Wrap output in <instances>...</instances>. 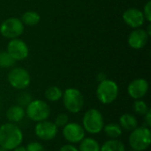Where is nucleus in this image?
I'll return each mask as SVG.
<instances>
[{"instance_id": "cd10ccee", "label": "nucleus", "mask_w": 151, "mask_h": 151, "mask_svg": "<svg viewBox=\"0 0 151 151\" xmlns=\"http://www.w3.org/2000/svg\"><path fill=\"white\" fill-rule=\"evenodd\" d=\"M58 151H79V150L73 144L69 143V144H65L62 146Z\"/></svg>"}, {"instance_id": "5701e85b", "label": "nucleus", "mask_w": 151, "mask_h": 151, "mask_svg": "<svg viewBox=\"0 0 151 151\" xmlns=\"http://www.w3.org/2000/svg\"><path fill=\"white\" fill-rule=\"evenodd\" d=\"M149 110H150V109H149L148 104H147L144 101H142V100H141V99L136 100V101L134 102V112H135L136 114H138V115L144 116V115L148 112Z\"/></svg>"}, {"instance_id": "c756f323", "label": "nucleus", "mask_w": 151, "mask_h": 151, "mask_svg": "<svg viewBox=\"0 0 151 151\" xmlns=\"http://www.w3.org/2000/svg\"><path fill=\"white\" fill-rule=\"evenodd\" d=\"M107 78H106V75H105V73H100L99 74H98V76H97V80L99 81H104V80H106Z\"/></svg>"}, {"instance_id": "9d476101", "label": "nucleus", "mask_w": 151, "mask_h": 151, "mask_svg": "<svg viewBox=\"0 0 151 151\" xmlns=\"http://www.w3.org/2000/svg\"><path fill=\"white\" fill-rule=\"evenodd\" d=\"M58 128L54 122L49 121L48 119L37 122L35 127V135L42 141L49 142L53 140L58 134Z\"/></svg>"}, {"instance_id": "39448f33", "label": "nucleus", "mask_w": 151, "mask_h": 151, "mask_svg": "<svg viewBox=\"0 0 151 151\" xmlns=\"http://www.w3.org/2000/svg\"><path fill=\"white\" fill-rule=\"evenodd\" d=\"M119 96V86L111 80H104L100 81L96 88V97L103 104H110L113 103Z\"/></svg>"}, {"instance_id": "412c9836", "label": "nucleus", "mask_w": 151, "mask_h": 151, "mask_svg": "<svg viewBox=\"0 0 151 151\" xmlns=\"http://www.w3.org/2000/svg\"><path fill=\"white\" fill-rule=\"evenodd\" d=\"M40 19L41 18L38 12L34 11H27L22 15L20 20L23 24H26L27 26H35L39 23Z\"/></svg>"}, {"instance_id": "6ab92c4d", "label": "nucleus", "mask_w": 151, "mask_h": 151, "mask_svg": "<svg viewBox=\"0 0 151 151\" xmlns=\"http://www.w3.org/2000/svg\"><path fill=\"white\" fill-rule=\"evenodd\" d=\"M100 144L91 137H85L79 145V151H100Z\"/></svg>"}, {"instance_id": "f8f14e48", "label": "nucleus", "mask_w": 151, "mask_h": 151, "mask_svg": "<svg viewBox=\"0 0 151 151\" xmlns=\"http://www.w3.org/2000/svg\"><path fill=\"white\" fill-rule=\"evenodd\" d=\"M149 91V83L146 80L139 78L134 80L127 87V93L128 95L135 99H142L146 96Z\"/></svg>"}, {"instance_id": "4be33fe9", "label": "nucleus", "mask_w": 151, "mask_h": 151, "mask_svg": "<svg viewBox=\"0 0 151 151\" xmlns=\"http://www.w3.org/2000/svg\"><path fill=\"white\" fill-rule=\"evenodd\" d=\"M15 60L7 51H0V67L9 68L14 65Z\"/></svg>"}, {"instance_id": "b1692460", "label": "nucleus", "mask_w": 151, "mask_h": 151, "mask_svg": "<svg viewBox=\"0 0 151 151\" xmlns=\"http://www.w3.org/2000/svg\"><path fill=\"white\" fill-rule=\"evenodd\" d=\"M33 100L32 96L27 92H23L21 94L19 95L18 98H17V102H18V105L21 106V107H27L28 105V104Z\"/></svg>"}, {"instance_id": "a878e982", "label": "nucleus", "mask_w": 151, "mask_h": 151, "mask_svg": "<svg viewBox=\"0 0 151 151\" xmlns=\"http://www.w3.org/2000/svg\"><path fill=\"white\" fill-rule=\"evenodd\" d=\"M27 151H46L42 144L37 142H32L28 143L26 147Z\"/></svg>"}, {"instance_id": "20e7f679", "label": "nucleus", "mask_w": 151, "mask_h": 151, "mask_svg": "<svg viewBox=\"0 0 151 151\" xmlns=\"http://www.w3.org/2000/svg\"><path fill=\"white\" fill-rule=\"evenodd\" d=\"M27 117L35 122L46 120L50 116V107L43 100H32L25 110Z\"/></svg>"}, {"instance_id": "ddd939ff", "label": "nucleus", "mask_w": 151, "mask_h": 151, "mask_svg": "<svg viewBox=\"0 0 151 151\" xmlns=\"http://www.w3.org/2000/svg\"><path fill=\"white\" fill-rule=\"evenodd\" d=\"M123 19L129 27L138 28L143 25L145 18L142 12L140 10L136 8H130L123 13Z\"/></svg>"}, {"instance_id": "dca6fc26", "label": "nucleus", "mask_w": 151, "mask_h": 151, "mask_svg": "<svg viewBox=\"0 0 151 151\" xmlns=\"http://www.w3.org/2000/svg\"><path fill=\"white\" fill-rule=\"evenodd\" d=\"M119 126L123 130L132 132L138 127V120L134 115L130 113H125L119 118Z\"/></svg>"}, {"instance_id": "6e6552de", "label": "nucleus", "mask_w": 151, "mask_h": 151, "mask_svg": "<svg viewBox=\"0 0 151 151\" xmlns=\"http://www.w3.org/2000/svg\"><path fill=\"white\" fill-rule=\"evenodd\" d=\"M24 32V24L19 19L9 18L0 26L1 35L8 39H16Z\"/></svg>"}, {"instance_id": "7c9ffc66", "label": "nucleus", "mask_w": 151, "mask_h": 151, "mask_svg": "<svg viewBox=\"0 0 151 151\" xmlns=\"http://www.w3.org/2000/svg\"><path fill=\"white\" fill-rule=\"evenodd\" d=\"M12 151H27L26 150V147H24V146H18V147H16L15 149H13Z\"/></svg>"}, {"instance_id": "1a4fd4ad", "label": "nucleus", "mask_w": 151, "mask_h": 151, "mask_svg": "<svg viewBox=\"0 0 151 151\" xmlns=\"http://www.w3.org/2000/svg\"><path fill=\"white\" fill-rule=\"evenodd\" d=\"M63 137L71 144L80 143L86 135L83 127L76 122H68L62 130Z\"/></svg>"}, {"instance_id": "aec40b11", "label": "nucleus", "mask_w": 151, "mask_h": 151, "mask_svg": "<svg viewBox=\"0 0 151 151\" xmlns=\"http://www.w3.org/2000/svg\"><path fill=\"white\" fill-rule=\"evenodd\" d=\"M62 96H63L62 90L57 86L49 87L44 92L45 98L50 102H58L62 98Z\"/></svg>"}, {"instance_id": "f3484780", "label": "nucleus", "mask_w": 151, "mask_h": 151, "mask_svg": "<svg viewBox=\"0 0 151 151\" xmlns=\"http://www.w3.org/2000/svg\"><path fill=\"white\" fill-rule=\"evenodd\" d=\"M103 130L106 134V136L109 137L110 139H118L119 137L121 136L123 132V129L121 128L119 124L113 123V122L104 126Z\"/></svg>"}, {"instance_id": "9b49d317", "label": "nucleus", "mask_w": 151, "mask_h": 151, "mask_svg": "<svg viewBox=\"0 0 151 151\" xmlns=\"http://www.w3.org/2000/svg\"><path fill=\"white\" fill-rule=\"evenodd\" d=\"M15 61H20L28 56V48L26 42L20 39H12L7 45L6 50Z\"/></svg>"}, {"instance_id": "c85d7f7f", "label": "nucleus", "mask_w": 151, "mask_h": 151, "mask_svg": "<svg viewBox=\"0 0 151 151\" xmlns=\"http://www.w3.org/2000/svg\"><path fill=\"white\" fill-rule=\"evenodd\" d=\"M144 122L147 127H151V111L150 110L148 111V112L144 115Z\"/></svg>"}, {"instance_id": "f257e3e1", "label": "nucleus", "mask_w": 151, "mask_h": 151, "mask_svg": "<svg viewBox=\"0 0 151 151\" xmlns=\"http://www.w3.org/2000/svg\"><path fill=\"white\" fill-rule=\"evenodd\" d=\"M23 133L14 123H5L0 127V146L7 150H12L21 145Z\"/></svg>"}, {"instance_id": "7ed1b4c3", "label": "nucleus", "mask_w": 151, "mask_h": 151, "mask_svg": "<svg viewBox=\"0 0 151 151\" xmlns=\"http://www.w3.org/2000/svg\"><path fill=\"white\" fill-rule=\"evenodd\" d=\"M104 120L103 114L97 109L88 110L82 118V127L85 132L91 134H97L103 131Z\"/></svg>"}, {"instance_id": "2eb2a0df", "label": "nucleus", "mask_w": 151, "mask_h": 151, "mask_svg": "<svg viewBox=\"0 0 151 151\" xmlns=\"http://www.w3.org/2000/svg\"><path fill=\"white\" fill-rule=\"evenodd\" d=\"M26 115L25 110L19 105H12L6 111V118L11 123H18L21 121Z\"/></svg>"}, {"instance_id": "4468645a", "label": "nucleus", "mask_w": 151, "mask_h": 151, "mask_svg": "<svg viewBox=\"0 0 151 151\" xmlns=\"http://www.w3.org/2000/svg\"><path fill=\"white\" fill-rule=\"evenodd\" d=\"M149 35L147 31L141 28L134 29L128 36V44L134 50L142 49L148 42Z\"/></svg>"}, {"instance_id": "f03ea898", "label": "nucleus", "mask_w": 151, "mask_h": 151, "mask_svg": "<svg viewBox=\"0 0 151 151\" xmlns=\"http://www.w3.org/2000/svg\"><path fill=\"white\" fill-rule=\"evenodd\" d=\"M128 143L134 150H146L151 143V132L150 127H147L146 126L137 127L134 130L130 132Z\"/></svg>"}, {"instance_id": "473e14b6", "label": "nucleus", "mask_w": 151, "mask_h": 151, "mask_svg": "<svg viewBox=\"0 0 151 151\" xmlns=\"http://www.w3.org/2000/svg\"><path fill=\"white\" fill-rule=\"evenodd\" d=\"M129 151H137V150H129Z\"/></svg>"}, {"instance_id": "393cba45", "label": "nucleus", "mask_w": 151, "mask_h": 151, "mask_svg": "<svg viewBox=\"0 0 151 151\" xmlns=\"http://www.w3.org/2000/svg\"><path fill=\"white\" fill-rule=\"evenodd\" d=\"M69 122V117L67 114L65 113H59L54 121V124L58 127V128L59 127H64L67 123Z\"/></svg>"}, {"instance_id": "423d86ee", "label": "nucleus", "mask_w": 151, "mask_h": 151, "mask_svg": "<svg viewBox=\"0 0 151 151\" xmlns=\"http://www.w3.org/2000/svg\"><path fill=\"white\" fill-rule=\"evenodd\" d=\"M63 104L67 111L71 113L80 112L84 106V97L81 92L73 88H70L63 92Z\"/></svg>"}, {"instance_id": "2f4dec72", "label": "nucleus", "mask_w": 151, "mask_h": 151, "mask_svg": "<svg viewBox=\"0 0 151 151\" xmlns=\"http://www.w3.org/2000/svg\"><path fill=\"white\" fill-rule=\"evenodd\" d=\"M0 151H8L7 150H5L4 148H3V147H1L0 146Z\"/></svg>"}, {"instance_id": "0eeeda50", "label": "nucleus", "mask_w": 151, "mask_h": 151, "mask_svg": "<svg viewBox=\"0 0 151 151\" xmlns=\"http://www.w3.org/2000/svg\"><path fill=\"white\" fill-rule=\"evenodd\" d=\"M7 80L12 88L22 90L29 86L31 82V76L26 69L22 67H16L9 72Z\"/></svg>"}, {"instance_id": "bb28decb", "label": "nucleus", "mask_w": 151, "mask_h": 151, "mask_svg": "<svg viewBox=\"0 0 151 151\" xmlns=\"http://www.w3.org/2000/svg\"><path fill=\"white\" fill-rule=\"evenodd\" d=\"M143 15L145 19H147V21L150 22L151 20V1H149L145 6H144V11H143Z\"/></svg>"}, {"instance_id": "a211bd4d", "label": "nucleus", "mask_w": 151, "mask_h": 151, "mask_svg": "<svg viewBox=\"0 0 151 151\" xmlns=\"http://www.w3.org/2000/svg\"><path fill=\"white\" fill-rule=\"evenodd\" d=\"M100 151H126L125 145L117 139H110L103 143Z\"/></svg>"}]
</instances>
